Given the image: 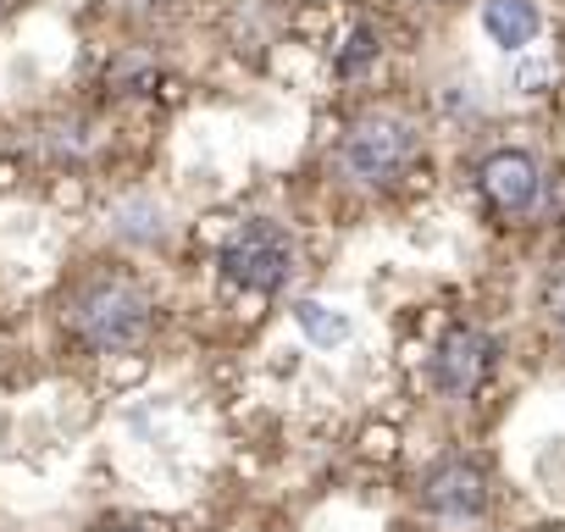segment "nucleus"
<instances>
[{
	"mask_svg": "<svg viewBox=\"0 0 565 532\" xmlns=\"http://www.w3.org/2000/svg\"><path fill=\"white\" fill-rule=\"evenodd\" d=\"M416 161V128L405 117H361L350 123L344 145H339V167L344 178L366 183V189H388L405 167Z\"/></svg>",
	"mask_w": 565,
	"mask_h": 532,
	"instance_id": "obj_3",
	"label": "nucleus"
},
{
	"mask_svg": "<svg viewBox=\"0 0 565 532\" xmlns=\"http://www.w3.org/2000/svg\"><path fill=\"white\" fill-rule=\"evenodd\" d=\"M543 18L532 0H482V34L504 51V56H521L532 40H537Z\"/></svg>",
	"mask_w": 565,
	"mask_h": 532,
	"instance_id": "obj_7",
	"label": "nucleus"
},
{
	"mask_svg": "<svg viewBox=\"0 0 565 532\" xmlns=\"http://www.w3.org/2000/svg\"><path fill=\"white\" fill-rule=\"evenodd\" d=\"M95 532H145V526H134V521H100Z\"/></svg>",
	"mask_w": 565,
	"mask_h": 532,
	"instance_id": "obj_10",
	"label": "nucleus"
},
{
	"mask_svg": "<svg viewBox=\"0 0 565 532\" xmlns=\"http://www.w3.org/2000/svg\"><path fill=\"white\" fill-rule=\"evenodd\" d=\"M559 317H565V311H559Z\"/></svg>",
	"mask_w": 565,
	"mask_h": 532,
	"instance_id": "obj_11",
	"label": "nucleus"
},
{
	"mask_svg": "<svg viewBox=\"0 0 565 532\" xmlns=\"http://www.w3.org/2000/svg\"><path fill=\"white\" fill-rule=\"evenodd\" d=\"M377 51H383V40H377V29H355L350 40H344V51H339V62H333V73L339 78H355V73H366L372 62H377Z\"/></svg>",
	"mask_w": 565,
	"mask_h": 532,
	"instance_id": "obj_9",
	"label": "nucleus"
},
{
	"mask_svg": "<svg viewBox=\"0 0 565 532\" xmlns=\"http://www.w3.org/2000/svg\"><path fill=\"white\" fill-rule=\"evenodd\" d=\"M477 189H482V200H488L499 216H526V211H537V200H543V167H537L526 150H493V156L477 167Z\"/></svg>",
	"mask_w": 565,
	"mask_h": 532,
	"instance_id": "obj_5",
	"label": "nucleus"
},
{
	"mask_svg": "<svg viewBox=\"0 0 565 532\" xmlns=\"http://www.w3.org/2000/svg\"><path fill=\"white\" fill-rule=\"evenodd\" d=\"M295 273V233L282 227V222H244L227 233L222 244V278L233 289H249V295H277L282 284H289Z\"/></svg>",
	"mask_w": 565,
	"mask_h": 532,
	"instance_id": "obj_2",
	"label": "nucleus"
},
{
	"mask_svg": "<svg viewBox=\"0 0 565 532\" xmlns=\"http://www.w3.org/2000/svg\"><path fill=\"white\" fill-rule=\"evenodd\" d=\"M295 322H300V333H306L311 344H322V350L350 344V333H355V322H350L344 311L322 306V300H295Z\"/></svg>",
	"mask_w": 565,
	"mask_h": 532,
	"instance_id": "obj_8",
	"label": "nucleus"
},
{
	"mask_svg": "<svg viewBox=\"0 0 565 532\" xmlns=\"http://www.w3.org/2000/svg\"><path fill=\"white\" fill-rule=\"evenodd\" d=\"M422 510L438 521H477L488 510V477L471 460H438L422 482Z\"/></svg>",
	"mask_w": 565,
	"mask_h": 532,
	"instance_id": "obj_6",
	"label": "nucleus"
},
{
	"mask_svg": "<svg viewBox=\"0 0 565 532\" xmlns=\"http://www.w3.org/2000/svg\"><path fill=\"white\" fill-rule=\"evenodd\" d=\"M150 322H156V306L139 284H122V278H106V284H89L78 300H73V333L95 350V355H117V350H134L150 339Z\"/></svg>",
	"mask_w": 565,
	"mask_h": 532,
	"instance_id": "obj_1",
	"label": "nucleus"
},
{
	"mask_svg": "<svg viewBox=\"0 0 565 532\" xmlns=\"http://www.w3.org/2000/svg\"><path fill=\"white\" fill-rule=\"evenodd\" d=\"M493 355H499V344H493L482 328H449V333L438 339L433 361H427V377H433L438 394L466 400V394H477L482 377L493 372Z\"/></svg>",
	"mask_w": 565,
	"mask_h": 532,
	"instance_id": "obj_4",
	"label": "nucleus"
}]
</instances>
